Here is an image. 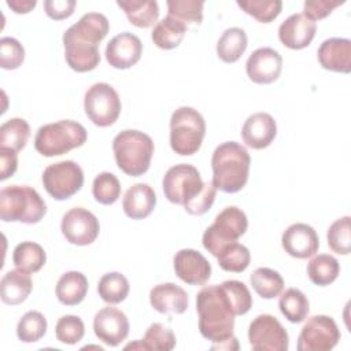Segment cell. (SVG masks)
<instances>
[{
    "label": "cell",
    "mask_w": 351,
    "mask_h": 351,
    "mask_svg": "<svg viewBox=\"0 0 351 351\" xmlns=\"http://www.w3.org/2000/svg\"><path fill=\"white\" fill-rule=\"evenodd\" d=\"M110 29L108 19L100 12L84 14L80 21L63 33L64 58L70 69L86 73L100 63L99 44Z\"/></svg>",
    "instance_id": "1"
},
{
    "label": "cell",
    "mask_w": 351,
    "mask_h": 351,
    "mask_svg": "<svg viewBox=\"0 0 351 351\" xmlns=\"http://www.w3.org/2000/svg\"><path fill=\"white\" fill-rule=\"evenodd\" d=\"M196 311L199 330L204 339L218 344L233 337L234 317L239 311L223 284L202 288L196 296Z\"/></svg>",
    "instance_id": "2"
},
{
    "label": "cell",
    "mask_w": 351,
    "mask_h": 351,
    "mask_svg": "<svg viewBox=\"0 0 351 351\" xmlns=\"http://www.w3.org/2000/svg\"><path fill=\"white\" fill-rule=\"evenodd\" d=\"M250 165V154L241 144L236 141L222 143L211 156L213 185L225 193L241 191L248 181Z\"/></svg>",
    "instance_id": "3"
},
{
    "label": "cell",
    "mask_w": 351,
    "mask_h": 351,
    "mask_svg": "<svg viewBox=\"0 0 351 351\" xmlns=\"http://www.w3.org/2000/svg\"><path fill=\"white\" fill-rule=\"evenodd\" d=\"M112 151L118 167L128 176L147 173L154 155L152 138L140 130H122L112 140Z\"/></svg>",
    "instance_id": "4"
},
{
    "label": "cell",
    "mask_w": 351,
    "mask_h": 351,
    "mask_svg": "<svg viewBox=\"0 0 351 351\" xmlns=\"http://www.w3.org/2000/svg\"><path fill=\"white\" fill-rule=\"evenodd\" d=\"M45 213V202L27 185H10L0 191V218L4 222L33 225L40 222Z\"/></svg>",
    "instance_id": "5"
},
{
    "label": "cell",
    "mask_w": 351,
    "mask_h": 351,
    "mask_svg": "<svg viewBox=\"0 0 351 351\" xmlns=\"http://www.w3.org/2000/svg\"><path fill=\"white\" fill-rule=\"evenodd\" d=\"M86 138V129L80 122L62 119L38 128L34 137V148L43 156L52 158L82 147Z\"/></svg>",
    "instance_id": "6"
},
{
    "label": "cell",
    "mask_w": 351,
    "mask_h": 351,
    "mask_svg": "<svg viewBox=\"0 0 351 351\" xmlns=\"http://www.w3.org/2000/svg\"><path fill=\"white\" fill-rule=\"evenodd\" d=\"M206 134V122L202 114L192 107H178L170 118V147L182 156L196 154Z\"/></svg>",
    "instance_id": "7"
},
{
    "label": "cell",
    "mask_w": 351,
    "mask_h": 351,
    "mask_svg": "<svg viewBox=\"0 0 351 351\" xmlns=\"http://www.w3.org/2000/svg\"><path fill=\"white\" fill-rule=\"evenodd\" d=\"M248 221L244 211L236 206L225 207L203 233V247L217 258L229 243L237 241L247 230Z\"/></svg>",
    "instance_id": "8"
},
{
    "label": "cell",
    "mask_w": 351,
    "mask_h": 351,
    "mask_svg": "<svg viewBox=\"0 0 351 351\" xmlns=\"http://www.w3.org/2000/svg\"><path fill=\"white\" fill-rule=\"evenodd\" d=\"M86 117L99 128L115 123L121 114V99L118 92L107 82L93 84L84 97Z\"/></svg>",
    "instance_id": "9"
},
{
    "label": "cell",
    "mask_w": 351,
    "mask_h": 351,
    "mask_svg": "<svg viewBox=\"0 0 351 351\" xmlns=\"http://www.w3.org/2000/svg\"><path fill=\"white\" fill-rule=\"evenodd\" d=\"M203 180L197 169L188 163L171 166L163 176L162 188L169 202L184 206L203 189Z\"/></svg>",
    "instance_id": "10"
},
{
    "label": "cell",
    "mask_w": 351,
    "mask_h": 351,
    "mask_svg": "<svg viewBox=\"0 0 351 351\" xmlns=\"http://www.w3.org/2000/svg\"><path fill=\"white\" fill-rule=\"evenodd\" d=\"M82 184V169L73 160L52 163L43 173V185L56 200H66L71 197L81 189Z\"/></svg>",
    "instance_id": "11"
},
{
    "label": "cell",
    "mask_w": 351,
    "mask_h": 351,
    "mask_svg": "<svg viewBox=\"0 0 351 351\" xmlns=\"http://www.w3.org/2000/svg\"><path fill=\"white\" fill-rule=\"evenodd\" d=\"M340 330L329 315H314L303 325L298 337L299 351H329L337 346Z\"/></svg>",
    "instance_id": "12"
},
{
    "label": "cell",
    "mask_w": 351,
    "mask_h": 351,
    "mask_svg": "<svg viewBox=\"0 0 351 351\" xmlns=\"http://www.w3.org/2000/svg\"><path fill=\"white\" fill-rule=\"evenodd\" d=\"M250 346L255 351H287L289 337L281 322L270 315L261 314L248 328Z\"/></svg>",
    "instance_id": "13"
},
{
    "label": "cell",
    "mask_w": 351,
    "mask_h": 351,
    "mask_svg": "<svg viewBox=\"0 0 351 351\" xmlns=\"http://www.w3.org/2000/svg\"><path fill=\"white\" fill-rule=\"evenodd\" d=\"M60 229L69 243L75 245H88L97 239L100 223L96 215L89 210L84 207H74L63 215Z\"/></svg>",
    "instance_id": "14"
},
{
    "label": "cell",
    "mask_w": 351,
    "mask_h": 351,
    "mask_svg": "<svg viewBox=\"0 0 351 351\" xmlns=\"http://www.w3.org/2000/svg\"><path fill=\"white\" fill-rule=\"evenodd\" d=\"M93 332L104 344L117 347L129 335V319L119 308L104 307L95 314Z\"/></svg>",
    "instance_id": "15"
},
{
    "label": "cell",
    "mask_w": 351,
    "mask_h": 351,
    "mask_svg": "<svg viewBox=\"0 0 351 351\" xmlns=\"http://www.w3.org/2000/svg\"><path fill=\"white\" fill-rule=\"evenodd\" d=\"M245 70L248 78L255 84H271L274 82L282 70L281 55L270 48L262 47L255 49L247 59Z\"/></svg>",
    "instance_id": "16"
},
{
    "label": "cell",
    "mask_w": 351,
    "mask_h": 351,
    "mask_svg": "<svg viewBox=\"0 0 351 351\" xmlns=\"http://www.w3.org/2000/svg\"><path fill=\"white\" fill-rule=\"evenodd\" d=\"M143 53L141 40L129 32L112 37L106 47V59L114 69L125 70L134 66Z\"/></svg>",
    "instance_id": "17"
},
{
    "label": "cell",
    "mask_w": 351,
    "mask_h": 351,
    "mask_svg": "<svg viewBox=\"0 0 351 351\" xmlns=\"http://www.w3.org/2000/svg\"><path fill=\"white\" fill-rule=\"evenodd\" d=\"M281 245L288 255L298 259H306L318 251L319 239L310 225L298 222L284 230L281 236Z\"/></svg>",
    "instance_id": "18"
},
{
    "label": "cell",
    "mask_w": 351,
    "mask_h": 351,
    "mask_svg": "<svg viewBox=\"0 0 351 351\" xmlns=\"http://www.w3.org/2000/svg\"><path fill=\"white\" fill-rule=\"evenodd\" d=\"M174 271L184 282L189 285H203L211 276L210 262L196 250H180L173 259Z\"/></svg>",
    "instance_id": "19"
},
{
    "label": "cell",
    "mask_w": 351,
    "mask_h": 351,
    "mask_svg": "<svg viewBox=\"0 0 351 351\" xmlns=\"http://www.w3.org/2000/svg\"><path fill=\"white\" fill-rule=\"evenodd\" d=\"M317 23L304 14H292L278 27L280 41L289 49H303L315 36Z\"/></svg>",
    "instance_id": "20"
},
{
    "label": "cell",
    "mask_w": 351,
    "mask_h": 351,
    "mask_svg": "<svg viewBox=\"0 0 351 351\" xmlns=\"http://www.w3.org/2000/svg\"><path fill=\"white\" fill-rule=\"evenodd\" d=\"M276 134L277 123L267 112H255L250 115L241 128L243 141L252 149H263L269 147Z\"/></svg>",
    "instance_id": "21"
},
{
    "label": "cell",
    "mask_w": 351,
    "mask_h": 351,
    "mask_svg": "<svg viewBox=\"0 0 351 351\" xmlns=\"http://www.w3.org/2000/svg\"><path fill=\"white\" fill-rule=\"evenodd\" d=\"M318 62L325 70L348 74L351 71V41L343 37L325 40L318 48Z\"/></svg>",
    "instance_id": "22"
},
{
    "label": "cell",
    "mask_w": 351,
    "mask_h": 351,
    "mask_svg": "<svg viewBox=\"0 0 351 351\" xmlns=\"http://www.w3.org/2000/svg\"><path fill=\"white\" fill-rule=\"evenodd\" d=\"M149 303L158 313L182 314L188 307V295L177 284L165 282L149 291Z\"/></svg>",
    "instance_id": "23"
},
{
    "label": "cell",
    "mask_w": 351,
    "mask_h": 351,
    "mask_svg": "<svg viewBox=\"0 0 351 351\" xmlns=\"http://www.w3.org/2000/svg\"><path fill=\"white\" fill-rule=\"evenodd\" d=\"M156 206V195L152 186L148 184L132 185L122 200V208L125 214L132 219L147 218Z\"/></svg>",
    "instance_id": "24"
},
{
    "label": "cell",
    "mask_w": 351,
    "mask_h": 351,
    "mask_svg": "<svg viewBox=\"0 0 351 351\" xmlns=\"http://www.w3.org/2000/svg\"><path fill=\"white\" fill-rule=\"evenodd\" d=\"M33 282L30 273L15 269L7 271L0 281V298L4 304L16 306L23 303L30 295Z\"/></svg>",
    "instance_id": "25"
},
{
    "label": "cell",
    "mask_w": 351,
    "mask_h": 351,
    "mask_svg": "<svg viewBox=\"0 0 351 351\" xmlns=\"http://www.w3.org/2000/svg\"><path fill=\"white\" fill-rule=\"evenodd\" d=\"M56 298L62 304H80L88 292V280L81 271H67L60 276L56 284Z\"/></svg>",
    "instance_id": "26"
},
{
    "label": "cell",
    "mask_w": 351,
    "mask_h": 351,
    "mask_svg": "<svg viewBox=\"0 0 351 351\" xmlns=\"http://www.w3.org/2000/svg\"><path fill=\"white\" fill-rule=\"evenodd\" d=\"M185 33L186 25L177 18L167 15L155 25L151 33V38L158 48L173 49L181 44Z\"/></svg>",
    "instance_id": "27"
},
{
    "label": "cell",
    "mask_w": 351,
    "mask_h": 351,
    "mask_svg": "<svg viewBox=\"0 0 351 351\" xmlns=\"http://www.w3.org/2000/svg\"><path fill=\"white\" fill-rule=\"evenodd\" d=\"M129 22L137 27H149L159 18V7L154 0H118Z\"/></svg>",
    "instance_id": "28"
},
{
    "label": "cell",
    "mask_w": 351,
    "mask_h": 351,
    "mask_svg": "<svg viewBox=\"0 0 351 351\" xmlns=\"http://www.w3.org/2000/svg\"><path fill=\"white\" fill-rule=\"evenodd\" d=\"M247 43V34L243 29L229 27L217 43V55L225 63H234L245 52Z\"/></svg>",
    "instance_id": "29"
},
{
    "label": "cell",
    "mask_w": 351,
    "mask_h": 351,
    "mask_svg": "<svg viewBox=\"0 0 351 351\" xmlns=\"http://www.w3.org/2000/svg\"><path fill=\"white\" fill-rule=\"evenodd\" d=\"M278 307L282 315L293 324L304 321L310 311L307 296L298 288H288L278 299Z\"/></svg>",
    "instance_id": "30"
},
{
    "label": "cell",
    "mask_w": 351,
    "mask_h": 351,
    "mask_svg": "<svg viewBox=\"0 0 351 351\" xmlns=\"http://www.w3.org/2000/svg\"><path fill=\"white\" fill-rule=\"evenodd\" d=\"M47 261V254L44 248L33 241H22L19 243L12 252V262L14 265L25 270L27 273L38 271Z\"/></svg>",
    "instance_id": "31"
},
{
    "label": "cell",
    "mask_w": 351,
    "mask_h": 351,
    "mask_svg": "<svg viewBox=\"0 0 351 351\" xmlns=\"http://www.w3.org/2000/svg\"><path fill=\"white\" fill-rule=\"evenodd\" d=\"M340 273V265L337 259L328 254H319L314 256L307 265V276L310 281L318 287H326L332 284Z\"/></svg>",
    "instance_id": "32"
},
{
    "label": "cell",
    "mask_w": 351,
    "mask_h": 351,
    "mask_svg": "<svg viewBox=\"0 0 351 351\" xmlns=\"http://www.w3.org/2000/svg\"><path fill=\"white\" fill-rule=\"evenodd\" d=\"M30 137V126L22 118H11L0 126V148L15 152L25 148Z\"/></svg>",
    "instance_id": "33"
},
{
    "label": "cell",
    "mask_w": 351,
    "mask_h": 351,
    "mask_svg": "<svg viewBox=\"0 0 351 351\" xmlns=\"http://www.w3.org/2000/svg\"><path fill=\"white\" fill-rule=\"evenodd\" d=\"M129 289L130 285L128 278L118 271L106 273L97 284L99 296L108 304H118L123 302L129 295Z\"/></svg>",
    "instance_id": "34"
},
{
    "label": "cell",
    "mask_w": 351,
    "mask_h": 351,
    "mask_svg": "<svg viewBox=\"0 0 351 351\" xmlns=\"http://www.w3.org/2000/svg\"><path fill=\"white\" fill-rule=\"evenodd\" d=\"M254 291L263 299H273L284 289V280L281 274L269 267H258L250 277Z\"/></svg>",
    "instance_id": "35"
},
{
    "label": "cell",
    "mask_w": 351,
    "mask_h": 351,
    "mask_svg": "<svg viewBox=\"0 0 351 351\" xmlns=\"http://www.w3.org/2000/svg\"><path fill=\"white\" fill-rule=\"evenodd\" d=\"M217 259L222 270L241 273L248 267L251 262V254L245 245L234 241L226 244L217 255Z\"/></svg>",
    "instance_id": "36"
},
{
    "label": "cell",
    "mask_w": 351,
    "mask_h": 351,
    "mask_svg": "<svg viewBox=\"0 0 351 351\" xmlns=\"http://www.w3.org/2000/svg\"><path fill=\"white\" fill-rule=\"evenodd\" d=\"M47 319L40 311H27L16 325V336L23 343H36L47 332Z\"/></svg>",
    "instance_id": "37"
},
{
    "label": "cell",
    "mask_w": 351,
    "mask_h": 351,
    "mask_svg": "<svg viewBox=\"0 0 351 351\" xmlns=\"http://www.w3.org/2000/svg\"><path fill=\"white\" fill-rule=\"evenodd\" d=\"M329 248L340 255L351 252V217L346 215L336 219L326 233Z\"/></svg>",
    "instance_id": "38"
},
{
    "label": "cell",
    "mask_w": 351,
    "mask_h": 351,
    "mask_svg": "<svg viewBox=\"0 0 351 351\" xmlns=\"http://www.w3.org/2000/svg\"><path fill=\"white\" fill-rule=\"evenodd\" d=\"M92 193L96 202L104 206H110L114 204L121 196V184L112 173L103 171L95 177L92 184Z\"/></svg>",
    "instance_id": "39"
},
{
    "label": "cell",
    "mask_w": 351,
    "mask_h": 351,
    "mask_svg": "<svg viewBox=\"0 0 351 351\" xmlns=\"http://www.w3.org/2000/svg\"><path fill=\"white\" fill-rule=\"evenodd\" d=\"M237 5L258 22L269 23L274 21L282 8L281 0H239Z\"/></svg>",
    "instance_id": "40"
},
{
    "label": "cell",
    "mask_w": 351,
    "mask_h": 351,
    "mask_svg": "<svg viewBox=\"0 0 351 351\" xmlns=\"http://www.w3.org/2000/svg\"><path fill=\"white\" fill-rule=\"evenodd\" d=\"M141 343L144 350L170 351L176 347V335L170 328L165 326L163 324L155 322L149 325Z\"/></svg>",
    "instance_id": "41"
},
{
    "label": "cell",
    "mask_w": 351,
    "mask_h": 351,
    "mask_svg": "<svg viewBox=\"0 0 351 351\" xmlns=\"http://www.w3.org/2000/svg\"><path fill=\"white\" fill-rule=\"evenodd\" d=\"M167 15L186 23H202L203 1L197 0H167Z\"/></svg>",
    "instance_id": "42"
},
{
    "label": "cell",
    "mask_w": 351,
    "mask_h": 351,
    "mask_svg": "<svg viewBox=\"0 0 351 351\" xmlns=\"http://www.w3.org/2000/svg\"><path fill=\"white\" fill-rule=\"evenodd\" d=\"M56 339L63 344H77L85 335V325L77 315H63L55 326Z\"/></svg>",
    "instance_id": "43"
},
{
    "label": "cell",
    "mask_w": 351,
    "mask_h": 351,
    "mask_svg": "<svg viewBox=\"0 0 351 351\" xmlns=\"http://www.w3.org/2000/svg\"><path fill=\"white\" fill-rule=\"evenodd\" d=\"M25 60V49L14 37H1L0 40V66L4 70H15Z\"/></svg>",
    "instance_id": "44"
},
{
    "label": "cell",
    "mask_w": 351,
    "mask_h": 351,
    "mask_svg": "<svg viewBox=\"0 0 351 351\" xmlns=\"http://www.w3.org/2000/svg\"><path fill=\"white\" fill-rule=\"evenodd\" d=\"M215 195H217V188L213 185V182H204L203 189L195 197L186 202L184 204V208L191 215H203L214 204Z\"/></svg>",
    "instance_id": "45"
},
{
    "label": "cell",
    "mask_w": 351,
    "mask_h": 351,
    "mask_svg": "<svg viewBox=\"0 0 351 351\" xmlns=\"http://www.w3.org/2000/svg\"><path fill=\"white\" fill-rule=\"evenodd\" d=\"M344 4V0H307L304 1V15L311 21L326 18L336 7Z\"/></svg>",
    "instance_id": "46"
},
{
    "label": "cell",
    "mask_w": 351,
    "mask_h": 351,
    "mask_svg": "<svg viewBox=\"0 0 351 351\" xmlns=\"http://www.w3.org/2000/svg\"><path fill=\"white\" fill-rule=\"evenodd\" d=\"M75 4L74 0H45L44 10L51 19L62 21L73 15Z\"/></svg>",
    "instance_id": "47"
},
{
    "label": "cell",
    "mask_w": 351,
    "mask_h": 351,
    "mask_svg": "<svg viewBox=\"0 0 351 351\" xmlns=\"http://www.w3.org/2000/svg\"><path fill=\"white\" fill-rule=\"evenodd\" d=\"M18 167V155L8 148H0V180L4 181L14 176Z\"/></svg>",
    "instance_id": "48"
},
{
    "label": "cell",
    "mask_w": 351,
    "mask_h": 351,
    "mask_svg": "<svg viewBox=\"0 0 351 351\" xmlns=\"http://www.w3.org/2000/svg\"><path fill=\"white\" fill-rule=\"evenodd\" d=\"M36 0H7V5L15 14H27L36 7Z\"/></svg>",
    "instance_id": "49"
}]
</instances>
